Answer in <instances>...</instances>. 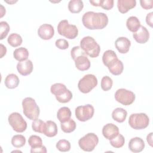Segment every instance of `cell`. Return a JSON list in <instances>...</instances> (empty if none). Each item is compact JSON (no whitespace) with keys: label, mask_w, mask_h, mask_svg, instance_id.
I'll return each instance as SVG.
<instances>
[{"label":"cell","mask_w":153,"mask_h":153,"mask_svg":"<svg viewBox=\"0 0 153 153\" xmlns=\"http://www.w3.org/2000/svg\"><path fill=\"white\" fill-rule=\"evenodd\" d=\"M83 25L88 29H102L108 23V17L103 13L88 11L84 14L82 17Z\"/></svg>","instance_id":"1"},{"label":"cell","mask_w":153,"mask_h":153,"mask_svg":"<svg viewBox=\"0 0 153 153\" xmlns=\"http://www.w3.org/2000/svg\"><path fill=\"white\" fill-rule=\"evenodd\" d=\"M80 47L87 55L92 58L98 57L100 52V45L93 37L90 36L82 38L80 41Z\"/></svg>","instance_id":"2"},{"label":"cell","mask_w":153,"mask_h":153,"mask_svg":"<svg viewBox=\"0 0 153 153\" xmlns=\"http://www.w3.org/2000/svg\"><path fill=\"white\" fill-rule=\"evenodd\" d=\"M23 112L24 115L30 120L38 119L40 110L35 100L30 97L25 98L22 101Z\"/></svg>","instance_id":"3"},{"label":"cell","mask_w":153,"mask_h":153,"mask_svg":"<svg viewBox=\"0 0 153 153\" xmlns=\"http://www.w3.org/2000/svg\"><path fill=\"white\" fill-rule=\"evenodd\" d=\"M51 93L55 95L57 100L60 103L69 102L72 98V92L62 83H55L51 86Z\"/></svg>","instance_id":"4"},{"label":"cell","mask_w":153,"mask_h":153,"mask_svg":"<svg viewBox=\"0 0 153 153\" xmlns=\"http://www.w3.org/2000/svg\"><path fill=\"white\" fill-rule=\"evenodd\" d=\"M57 32L59 35L69 39H75L78 34L77 27L74 25L69 24L67 20H62L59 23Z\"/></svg>","instance_id":"5"},{"label":"cell","mask_w":153,"mask_h":153,"mask_svg":"<svg viewBox=\"0 0 153 153\" xmlns=\"http://www.w3.org/2000/svg\"><path fill=\"white\" fill-rule=\"evenodd\" d=\"M149 117L144 113L132 114L128 118L130 126L135 130H141L146 128L149 125Z\"/></svg>","instance_id":"6"},{"label":"cell","mask_w":153,"mask_h":153,"mask_svg":"<svg viewBox=\"0 0 153 153\" xmlns=\"http://www.w3.org/2000/svg\"><path fill=\"white\" fill-rule=\"evenodd\" d=\"M99 142L97 136L93 133H88L78 140L79 146L81 149L87 152L93 151Z\"/></svg>","instance_id":"7"},{"label":"cell","mask_w":153,"mask_h":153,"mask_svg":"<svg viewBox=\"0 0 153 153\" xmlns=\"http://www.w3.org/2000/svg\"><path fill=\"white\" fill-rule=\"evenodd\" d=\"M97 79L95 75L87 74L79 79L78 83V88L81 93H88L97 86Z\"/></svg>","instance_id":"8"},{"label":"cell","mask_w":153,"mask_h":153,"mask_svg":"<svg viewBox=\"0 0 153 153\" xmlns=\"http://www.w3.org/2000/svg\"><path fill=\"white\" fill-rule=\"evenodd\" d=\"M8 123L13 129L17 133L25 131L27 128V123L20 114L13 112L8 116Z\"/></svg>","instance_id":"9"},{"label":"cell","mask_w":153,"mask_h":153,"mask_svg":"<svg viewBox=\"0 0 153 153\" xmlns=\"http://www.w3.org/2000/svg\"><path fill=\"white\" fill-rule=\"evenodd\" d=\"M114 96L117 102L126 106L132 104L135 100V94L134 93L125 88L118 89Z\"/></svg>","instance_id":"10"},{"label":"cell","mask_w":153,"mask_h":153,"mask_svg":"<svg viewBox=\"0 0 153 153\" xmlns=\"http://www.w3.org/2000/svg\"><path fill=\"white\" fill-rule=\"evenodd\" d=\"M94 107L90 104L79 106L75 109L76 118L82 122H85L91 119L94 115Z\"/></svg>","instance_id":"11"},{"label":"cell","mask_w":153,"mask_h":153,"mask_svg":"<svg viewBox=\"0 0 153 153\" xmlns=\"http://www.w3.org/2000/svg\"><path fill=\"white\" fill-rule=\"evenodd\" d=\"M38 35L42 39H50L54 35V27L50 24H43L38 28Z\"/></svg>","instance_id":"12"},{"label":"cell","mask_w":153,"mask_h":153,"mask_svg":"<svg viewBox=\"0 0 153 153\" xmlns=\"http://www.w3.org/2000/svg\"><path fill=\"white\" fill-rule=\"evenodd\" d=\"M118 134V127L112 123H108L103 127L102 134L106 139L111 140L116 137Z\"/></svg>","instance_id":"13"},{"label":"cell","mask_w":153,"mask_h":153,"mask_svg":"<svg viewBox=\"0 0 153 153\" xmlns=\"http://www.w3.org/2000/svg\"><path fill=\"white\" fill-rule=\"evenodd\" d=\"M76 68L81 71H87L90 68V61L85 53L77 56L74 60Z\"/></svg>","instance_id":"14"},{"label":"cell","mask_w":153,"mask_h":153,"mask_svg":"<svg viewBox=\"0 0 153 153\" xmlns=\"http://www.w3.org/2000/svg\"><path fill=\"white\" fill-rule=\"evenodd\" d=\"M133 37L137 43L145 44L149 38V33L145 26H140L139 29L133 33Z\"/></svg>","instance_id":"15"},{"label":"cell","mask_w":153,"mask_h":153,"mask_svg":"<svg viewBox=\"0 0 153 153\" xmlns=\"http://www.w3.org/2000/svg\"><path fill=\"white\" fill-rule=\"evenodd\" d=\"M115 45L119 53L121 54H126L129 51L131 42L127 38L121 36L116 39Z\"/></svg>","instance_id":"16"},{"label":"cell","mask_w":153,"mask_h":153,"mask_svg":"<svg viewBox=\"0 0 153 153\" xmlns=\"http://www.w3.org/2000/svg\"><path fill=\"white\" fill-rule=\"evenodd\" d=\"M17 69L20 74L26 76L30 74L33 71V63L30 60L19 62L17 65Z\"/></svg>","instance_id":"17"},{"label":"cell","mask_w":153,"mask_h":153,"mask_svg":"<svg viewBox=\"0 0 153 153\" xmlns=\"http://www.w3.org/2000/svg\"><path fill=\"white\" fill-rule=\"evenodd\" d=\"M145 148L143 140L139 137H135L130 139L128 143V148L133 152H140Z\"/></svg>","instance_id":"18"},{"label":"cell","mask_w":153,"mask_h":153,"mask_svg":"<svg viewBox=\"0 0 153 153\" xmlns=\"http://www.w3.org/2000/svg\"><path fill=\"white\" fill-rule=\"evenodd\" d=\"M136 5L135 0H118L117 1L118 11L122 14L127 13L130 10L134 8Z\"/></svg>","instance_id":"19"},{"label":"cell","mask_w":153,"mask_h":153,"mask_svg":"<svg viewBox=\"0 0 153 153\" xmlns=\"http://www.w3.org/2000/svg\"><path fill=\"white\" fill-rule=\"evenodd\" d=\"M107 67L109 72L114 75H120L123 72L124 69L123 62L118 59V58L113 60L108 65Z\"/></svg>","instance_id":"20"},{"label":"cell","mask_w":153,"mask_h":153,"mask_svg":"<svg viewBox=\"0 0 153 153\" xmlns=\"http://www.w3.org/2000/svg\"><path fill=\"white\" fill-rule=\"evenodd\" d=\"M57 127L56 123L53 121H47L45 122V127L43 134L49 137H52L57 134Z\"/></svg>","instance_id":"21"},{"label":"cell","mask_w":153,"mask_h":153,"mask_svg":"<svg viewBox=\"0 0 153 153\" xmlns=\"http://www.w3.org/2000/svg\"><path fill=\"white\" fill-rule=\"evenodd\" d=\"M20 82V80L17 75L14 74H8L5 79V85L6 87L10 89H13L16 88Z\"/></svg>","instance_id":"22"},{"label":"cell","mask_w":153,"mask_h":153,"mask_svg":"<svg viewBox=\"0 0 153 153\" xmlns=\"http://www.w3.org/2000/svg\"><path fill=\"white\" fill-rule=\"evenodd\" d=\"M71 111L68 107L63 106L60 108L57 112V118L61 123L69 120L71 117Z\"/></svg>","instance_id":"23"},{"label":"cell","mask_w":153,"mask_h":153,"mask_svg":"<svg viewBox=\"0 0 153 153\" xmlns=\"http://www.w3.org/2000/svg\"><path fill=\"white\" fill-rule=\"evenodd\" d=\"M127 112L123 108H117L112 113V118L118 123H123L127 117Z\"/></svg>","instance_id":"24"},{"label":"cell","mask_w":153,"mask_h":153,"mask_svg":"<svg viewBox=\"0 0 153 153\" xmlns=\"http://www.w3.org/2000/svg\"><path fill=\"white\" fill-rule=\"evenodd\" d=\"M29 55L28 50L25 47L16 48L13 52V56L19 62L26 60Z\"/></svg>","instance_id":"25"},{"label":"cell","mask_w":153,"mask_h":153,"mask_svg":"<svg viewBox=\"0 0 153 153\" xmlns=\"http://www.w3.org/2000/svg\"><path fill=\"white\" fill-rule=\"evenodd\" d=\"M126 26L130 31L134 33L139 29L141 25L137 17L136 16H131L127 19L126 21Z\"/></svg>","instance_id":"26"},{"label":"cell","mask_w":153,"mask_h":153,"mask_svg":"<svg viewBox=\"0 0 153 153\" xmlns=\"http://www.w3.org/2000/svg\"><path fill=\"white\" fill-rule=\"evenodd\" d=\"M90 3L96 7H101L106 10H109L114 7L113 0H90Z\"/></svg>","instance_id":"27"},{"label":"cell","mask_w":153,"mask_h":153,"mask_svg":"<svg viewBox=\"0 0 153 153\" xmlns=\"http://www.w3.org/2000/svg\"><path fill=\"white\" fill-rule=\"evenodd\" d=\"M84 4L81 0H71L68 3L69 11L74 14L79 13L83 8Z\"/></svg>","instance_id":"28"},{"label":"cell","mask_w":153,"mask_h":153,"mask_svg":"<svg viewBox=\"0 0 153 153\" xmlns=\"http://www.w3.org/2000/svg\"><path fill=\"white\" fill-rule=\"evenodd\" d=\"M22 36L16 33H13L9 35L7 39L8 43L13 47H17L20 45L22 43Z\"/></svg>","instance_id":"29"},{"label":"cell","mask_w":153,"mask_h":153,"mask_svg":"<svg viewBox=\"0 0 153 153\" xmlns=\"http://www.w3.org/2000/svg\"><path fill=\"white\" fill-rule=\"evenodd\" d=\"M60 127L62 128V130L66 133H69L72 131H74L76 128V123L71 118H70L69 120L61 123Z\"/></svg>","instance_id":"30"},{"label":"cell","mask_w":153,"mask_h":153,"mask_svg":"<svg viewBox=\"0 0 153 153\" xmlns=\"http://www.w3.org/2000/svg\"><path fill=\"white\" fill-rule=\"evenodd\" d=\"M115 59H117V56L115 51L111 50H108L104 52L102 56V62L103 64L107 66L109 63Z\"/></svg>","instance_id":"31"},{"label":"cell","mask_w":153,"mask_h":153,"mask_svg":"<svg viewBox=\"0 0 153 153\" xmlns=\"http://www.w3.org/2000/svg\"><path fill=\"white\" fill-rule=\"evenodd\" d=\"M11 143L15 148H21L26 143V138L22 134L14 135L11 139Z\"/></svg>","instance_id":"32"},{"label":"cell","mask_w":153,"mask_h":153,"mask_svg":"<svg viewBox=\"0 0 153 153\" xmlns=\"http://www.w3.org/2000/svg\"><path fill=\"white\" fill-rule=\"evenodd\" d=\"M45 127V123L41 120L36 119L32 123V127L33 131L40 133H43Z\"/></svg>","instance_id":"33"},{"label":"cell","mask_w":153,"mask_h":153,"mask_svg":"<svg viewBox=\"0 0 153 153\" xmlns=\"http://www.w3.org/2000/svg\"><path fill=\"white\" fill-rule=\"evenodd\" d=\"M125 143V139L124 136L121 134H118L116 137L110 140V144L115 148H120L123 146Z\"/></svg>","instance_id":"34"},{"label":"cell","mask_w":153,"mask_h":153,"mask_svg":"<svg viewBox=\"0 0 153 153\" xmlns=\"http://www.w3.org/2000/svg\"><path fill=\"white\" fill-rule=\"evenodd\" d=\"M56 148L61 152H67L71 149V143L66 139H60L56 143Z\"/></svg>","instance_id":"35"},{"label":"cell","mask_w":153,"mask_h":153,"mask_svg":"<svg viewBox=\"0 0 153 153\" xmlns=\"http://www.w3.org/2000/svg\"><path fill=\"white\" fill-rule=\"evenodd\" d=\"M28 143L31 148H35L42 145V140L39 136L32 135L28 139Z\"/></svg>","instance_id":"36"},{"label":"cell","mask_w":153,"mask_h":153,"mask_svg":"<svg viewBox=\"0 0 153 153\" xmlns=\"http://www.w3.org/2000/svg\"><path fill=\"white\" fill-rule=\"evenodd\" d=\"M113 81L112 79L108 76H105L102 78L101 80V88L103 91L109 90L112 86Z\"/></svg>","instance_id":"37"},{"label":"cell","mask_w":153,"mask_h":153,"mask_svg":"<svg viewBox=\"0 0 153 153\" xmlns=\"http://www.w3.org/2000/svg\"><path fill=\"white\" fill-rule=\"evenodd\" d=\"M0 39L2 40L7 36L10 27L8 23L5 21H2L0 22Z\"/></svg>","instance_id":"38"},{"label":"cell","mask_w":153,"mask_h":153,"mask_svg":"<svg viewBox=\"0 0 153 153\" xmlns=\"http://www.w3.org/2000/svg\"><path fill=\"white\" fill-rule=\"evenodd\" d=\"M85 53L83 50L81 48L80 46H75L74 47L71 51V56L73 60H74L77 56Z\"/></svg>","instance_id":"39"},{"label":"cell","mask_w":153,"mask_h":153,"mask_svg":"<svg viewBox=\"0 0 153 153\" xmlns=\"http://www.w3.org/2000/svg\"><path fill=\"white\" fill-rule=\"evenodd\" d=\"M56 46L60 50H66L69 47V42L65 39H58L55 42Z\"/></svg>","instance_id":"40"},{"label":"cell","mask_w":153,"mask_h":153,"mask_svg":"<svg viewBox=\"0 0 153 153\" xmlns=\"http://www.w3.org/2000/svg\"><path fill=\"white\" fill-rule=\"evenodd\" d=\"M140 4L141 7L145 10L151 9L153 7V1L152 0H140Z\"/></svg>","instance_id":"41"},{"label":"cell","mask_w":153,"mask_h":153,"mask_svg":"<svg viewBox=\"0 0 153 153\" xmlns=\"http://www.w3.org/2000/svg\"><path fill=\"white\" fill-rule=\"evenodd\" d=\"M31 153L34 152H41V153H46L47 152V149L46 147L44 145H42L41 146L35 148H31L30 149Z\"/></svg>","instance_id":"42"},{"label":"cell","mask_w":153,"mask_h":153,"mask_svg":"<svg viewBox=\"0 0 153 153\" xmlns=\"http://www.w3.org/2000/svg\"><path fill=\"white\" fill-rule=\"evenodd\" d=\"M152 16H153V13L151 12L149 14L146 15V22L148 25H149L150 27H152Z\"/></svg>","instance_id":"43"},{"label":"cell","mask_w":153,"mask_h":153,"mask_svg":"<svg viewBox=\"0 0 153 153\" xmlns=\"http://www.w3.org/2000/svg\"><path fill=\"white\" fill-rule=\"evenodd\" d=\"M1 58H2L4 56H5L6 54L7 53V48L6 47L2 45V44H1Z\"/></svg>","instance_id":"44"},{"label":"cell","mask_w":153,"mask_h":153,"mask_svg":"<svg viewBox=\"0 0 153 153\" xmlns=\"http://www.w3.org/2000/svg\"><path fill=\"white\" fill-rule=\"evenodd\" d=\"M146 140L151 146H152V133H150L146 137Z\"/></svg>","instance_id":"45"},{"label":"cell","mask_w":153,"mask_h":153,"mask_svg":"<svg viewBox=\"0 0 153 153\" xmlns=\"http://www.w3.org/2000/svg\"><path fill=\"white\" fill-rule=\"evenodd\" d=\"M5 2H7V3H8V4H14V3H15V2H17V1H5Z\"/></svg>","instance_id":"46"}]
</instances>
